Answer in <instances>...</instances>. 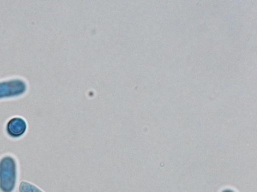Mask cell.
Returning a JSON list of instances; mask_svg holds the SVG:
<instances>
[{"mask_svg":"<svg viewBox=\"0 0 257 192\" xmlns=\"http://www.w3.org/2000/svg\"><path fill=\"white\" fill-rule=\"evenodd\" d=\"M28 129L26 121L21 117H14L9 120L6 126L7 134L12 138H19L25 134Z\"/></svg>","mask_w":257,"mask_h":192,"instance_id":"3957f363","label":"cell"},{"mask_svg":"<svg viewBox=\"0 0 257 192\" xmlns=\"http://www.w3.org/2000/svg\"><path fill=\"white\" fill-rule=\"evenodd\" d=\"M222 192H235L234 190H231V189H225V190H222Z\"/></svg>","mask_w":257,"mask_h":192,"instance_id":"5b68a950","label":"cell"},{"mask_svg":"<svg viewBox=\"0 0 257 192\" xmlns=\"http://www.w3.org/2000/svg\"><path fill=\"white\" fill-rule=\"evenodd\" d=\"M19 192H44L34 184L28 182H22L19 188Z\"/></svg>","mask_w":257,"mask_h":192,"instance_id":"277c9868","label":"cell"},{"mask_svg":"<svg viewBox=\"0 0 257 192\" xmlns=\"http://www.w3.org/2000/svg\"><path fill=\"white\" fill-rule=\"evenodd\" d=\"M18 180V166L16 158L5 156L0 159V192H13Z\"/></svg>","mask_w":257,"mask_h":192,"instance_id":"6da1fadb","label":"cell"},{"mask_svg":"<svg viewBox=\"0 0 257 192\" xmlns=\"http://www.w3.org/2000/svg\"><path fill=\"white\" fill-rule=\"evenodd\" d=\"M28 85L23 80L19 78L8 80L0 82V99L19 97L25 94Z\"/></svg>","mask_w":257,"mask_h":192,"instance_id":"7a4b0ae2","label":"cell"}]
</instances>
